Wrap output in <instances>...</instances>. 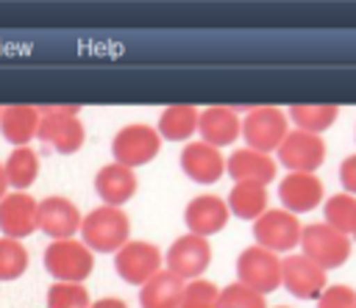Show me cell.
Returning a JSON list of instances; mask_svg holds the SVG:
<instances>
[{
    "label": "cell",
    "mask_w": 356,
    "mask_h": 308,
    "mask_svg": "<svg viewBox=\"0 0 356 308\" xmlns=\"http://www.w3.org/2000/svg\"><path fill=\"white\" fill-rule=\"evenodd\" d=\"M95 191L103 200V205L120 208V205H125L134 197V191H136V175H134V169H128V166H122L117 161L114 164H106L95 175Z\"/></svg>",
    "instance_id": "18"
},
{
    "label": "cell",
    "mask_w": 356,
    "mask_h": 308,
    "mask_svg": "<svg viewBox=\"0 0 356 308\" xmlns=\"http://www.w3.org/2000/svg\"><path fill=\"white\" fill-rule=\"evenodd\" d=\"M114 269L122 280L145 286L156 272H161V250L150 241H128L120 253H114Z\"/></svg>",
    "instance_id": "11"
},
{
    "label": "cell",
    "mask_w": 356,
    "mask_h": 308,
    "mask_svg": "<svg viewBox=\"0 0 356 308\" xmlns=\"http://www.w3.org/2000/svg\"><path fill=\"white\" fill-rule=\"evenodd\" d=\"M350 236H353V239H356V225H353V233H350Z\"/></svg>",
    "instance_id": "36"
},
{
    "label": "cell",
    "mask_w": 356,
    "mask_h": 308,
    "mask_svg": "<svg viewBox=\"0 0 356 308\" xmlns=\"http://www.w3.org/2000/svg\"><path fill=\"white\" fill-rule=\"evenodd\" d=\"M47 308H92L83 283H53L47 289Z\"/></svg>",
    "instance_id": "29"
},
{
    "label": "cell",
    "mask_w": 356,
    "mask_h": 308,
    "mask_svg": "<svg viewBox=\"0 0 356 308\" xmlns=\"http://www.w3.org/2000/svg\"><path fill=\"white\" fill-rule=\"evenodd\" d=\"M225 203H228L234 216L256 222L267 211V189L261 183H234Z\"/></svg>",
    "instance_id": "24"
},
{
    "label": "cell",
    "mask_w": 356,
    "mask_h": 308,
    "mask_svg": "<svg viewBox=\"0 0 356 308\" xmlns=\"http://www.w3.org/2000/svg\"><path fill=\"white\" fill-rule=\"evenodd\" d=\"M339 183H342V189H345L348 194L356 197V153L348 155V158L339 164Z\"/></svg>",
    "instance_id": "33"
},
{
    "label": "cell",
    "mask_w": 356,
    "mask_h": 308,
    "mask_svg": "<svg viewBox=\"0 0 356 308\" xmlns=\"http://www.w3.org/2000/svg\"><path fill=\"white\" fill-rule=\"evenodd\" d=\"M181 308H220V289L211 280H189L184 286Z\"/></svg>",
    "instance_id": "30"
},
{
    "label": "cell",
    "mask_w": 356,
    "mask_h": 308,
    "mask_svg": "<svg viewBox=\"0 0 356 308\" xmlns=\"http://www.w3.org/2000/svg\"><path fill=\"white\" fill-rule=\"evenodd\" d=\"M44 269L56 277V283H81L92 275L95 255L78 239L50 241L44 247Z\"/></svg>",
    "instance_id": "3"
},
{
    "label": "cell",
    "mask_w": 356,
    "mask_h": 308,
    "mask_svg": "<svg viewBox=\"0 0 356 308\" xmlns=\"http://www.w3.org/2000/svg\"><path fill=\"white\" fill-rule=\"evenodd\" d=\"M28 269V250L17 239L0 236V280H17Z\"/></svg>",
    "instance_id": "28"
},
{
    "label": "cell",
    "mask_w": 356,
    "mask_h": 308,
    "mask_svg": "<svg viewBox=\"0 0 356 308\" xmlns=\"http://www.w3.org/2000/svg\"><path fill=\"white\" fill-rule=\"evenodd\" d=\"M278 308H289V305H278Z\"/></svg>",
    "instance_id": "37"
},
{
    "label": "cell",
    "mask_w": 356,
    "mask_h": 308,
    "mask_svg": "<svg viewBox=\"0 0 356 308\" xmlns=\"http://www.w3.org/2000/svg\"><path fill=\"white\" fill-rule=\"evenodd\" d=\"M3 166H6L8 186L14 189H28L39 178V155L33 153V147H14Z\"/></svg>",
    "instance_id": "26"
},
{
    "label": "cell",
    "mask_w": 356,
    "mask_h": 308,
    "mask_svg": "<svg viewBox=\"0 0 356 308\" xmlns=\"http://www.w3.org/2000/svg\"><path fill=\"white\" fill-rule=\"evenodd\" d=\"M323 180L309 172H289L278 183V197L289 214H303L312 211L323 203Z\"/></svg>",
    "instance_id": "17"
},
{
    "label": "cell",
    "mask_w": 356,
    "mask_h": 308,
    "mask_svg": "<svg viewBox=\"0 0 356 308\" xmlns=\"http://www.w3.org/2000/svg\"><path fill=\"white\" fill-rule=\"evenodd\" d=\"M281 286L300 300H320L325 286V269L306 255H286L281 261Z\"/></svg>",
    "instance_id": "12"
},
{
    "label": "cell",
    "mask_w": 356,
    "mask_h": 308,
    "mask_svg": "<svg viewBox=\"0 0 356 308\" xmlns=\"http://www.w3.org/2000/svg\"><path fill=\"white\" fill-rule=\"evenodd\" d=\"M236 277L253 291L270 294L281 286V258L259 244H250L236 258Z\"/></svg>",
    "instance_id": "7"
},
{
    "label": "cell",
    "mask_w": 356,
    "mask_h": 308,
    "mask_svg": "<svg viewBox=\"0 0 356 308\" xmlns=\"http://www.w3.org/2000/svg\"><path fill=\"white\" fill-rule=\"evenodd\" d=\"M209 264H211V244L203 236L195 233L178 236L167 250V269L181 280H197Z\"/></svg>",
    "instance_id": "9"
},
{
    "label": "cell",
    "mask_w": 356,
    "mask_h": 308,
    "mask_svg": "<svg viewBox=\"0 0 356 308\" xmlns=\"http://www.w3.org/2000/svg\"><path fill=\"white\" fill-rule=\"evenodd\" d=\"M325 225H331L334 230L350 236L353 225H356V197L342 191L325 200Z\"/></svg>",
    "instance_id": "27"
},
{
    "label": "cell",
    "mask_w": 356,
    "mask_h": 308,
    "mask_svg": "<svg viewBox=\"0 0 356 308\" xmlns=\"http://www.w3.org/2000/svg\"><path fill=\"white\" fill-rule=\"evenodd\" d=\"M200 125V111L195 105H170L159 117V136L167 142H186Z\"/></svg>",
    "instance_id": "23"
},
{
    "label": "cell",
    "mask_w": 356,
    "mask_h": 308,
    "mask_svg": "<svg viewBox=\"0 0 356 308\" xmlns=\"http://www.w3.org/2000/svg\"><path fill=\"white\" fill-rule=\"evenodd\" d=\"M39 139L47 142L56 153L72 155L83 147L86 130L83 122L78 119V105H44L39 108Z\"/></svg>",
    "instance_id": "2"
},
{
    "label": "cell",
    "mask_w": 356,
    "mask_h": 308,
    "mask_svg": "<svg viewBox=\"0 0 356 308\" xmlns=\"http://www.w3.org/2000/svg\"><path fill=\"white\" fill-rule=\"evenodd\" d=\"M83 216L78 211V205L67 197H44L39 203V230L47 233L53 241L61 239H72L81 228Z\"/></svg>",
    "instance_id": "14"
},
{
    "label": "cell",
    "mask_w": 356,
    "mask_h": 308,
    "mask_svg": "<svg viewBox=\"0 0 356 308\" xmlns=\"http://www.w3.org/2000/svg\"><path fill=\"white\" fill-rule=\"evenodd\" d=\"M286 133H289L286 114L275 105H256L242 119V136H245L248 147L256 153H264V155L278 150L281 142L286 139Z\"/></svg>",
    "instance_id": "5"
},
{
    "label": "cell",
    "mask_w": 356,
    "mask_h": 308,
    "mask_svg": "<svg viewBox=\"0 0 356 308\" xmlns=\"http://www.w3.org/2000/svg\"><path fill=\"white\" fill-rule=\"evenodd\" d=\"M200 136L206 144L211 147H225V144H234L236 136L242 133V119L236 117L234 108H225V105H211V108H203L200 111V125H197Z\"/></svg>",
    "instance_id": "19"
},
{
    "label": "cell",
    "mask_w": 356,
    "mask_h": 308,
    "mask_svg": "<svg viewBox=\"0 0 356 308\" xmlns=\"http://www.w3.org/2000/svg\"><path fill=\"white\" fill-rule=\"evenodd\" d=\"M184 286L186 283L178 275H172L170 269H161L139 289V305L142 308H181Z\"/></svg>",
    "instance_id": "21"
},
{
    "label": "cell",
    "mask_w": 356,
    "mask_h": 308,
    "mask_svg": "<svg viewBox=\"0 0 356 308\" xmlns=\"http://www.w3.org/2000/svg\"><path fill=\"white\" fill-rule=\"evenodd\" d=\"M39 108L33 105H8L3 108L0 117V133L6 142L17 144V147H28V142L39 133Z\"/></svg>",
    "instance_id": "22"
},
{
    "label": "cell",
    "mask_w": 356,
    "mask_h": 308,
    "mask_svg": "<svg viewBox=\"0 0 356 308\" xmlns=\"http://www.w3.org/2000/svg\"><path fill=\"white\" fill-rule=\"evenodd\" d=\"M228 216H231V208L217 194H200V197L189 200L186 208H184V222H186L189 233L203 236V239L217 233V230H222Z\"/></svg>",
    "instance_id": "15"
},
{
    "label": "cell",
    "mask_w": 356,
    "mask_h": 308,
    "mask_svg": "<svg viewBox=\"0 0 356 308\" xmlns=\"http://www.w3.org/2000/svg\"><path fill=\"white\" fill-rule=\"evenodd\" d=\"M0 117H3V108H0Z\"/></svg>",
    "instance_id": "38"
},
{
    "label": "cell",
    "mask_w": 356,
    "mask_h": 308,
    "mask_svg": "<svg viewBox=\"0 0 356 308\" xmlns=\"http://www.w3.org/2000/svg\"><path fill=\"white\" fill-rule=\"evenodd\" d=\"M39 228V203L25 191H11L0 200V233L6 239H25Z\"/></svg>",
    "instance_id": "13"
},
{
    "label": "cell",
    "mask_w": 356,
    "mask_h": 308,
    "mask_svg": "<svg viewBox=\"0 0 356 308\" xmlns=\"http://www.w3.org/2000/svg\"><path fill=\"white\" fill-rule=\"evenodd\" d=\"M300 247H303V255L312 258L325 272L342 266L350 258V236L334 230L325 222L306 225L303 236H300Z\"/></svg>",
    "instance_id": "4"
},
{
    "label": "cell",
    "mask_w": 356,
    "mask_h": 308,
    "mask_svg": "<svg viewBox=\"0 0 356 308\" xmlns=\"http://www.w3.org/2000/svg\"><path fill=\"white\" fill-rule=\"evenodd\" d=\"M81 236L83 244L95 253H120L131 239V222L122 208L100 205L89 211L81 222Z\"/></svg>",
    "instance_id": "1"
},
{
    "label": "cell",
    "mask_w": 356,
    "mask_h": 308,
    "mask_svg": "<svg viewBox=\"0 0 356 308\" xmlns=\"http://www.w3.org/2000/svg\"><path fill=\"white\" fill-rule=\"evenodd\" d=\"M317 308H356V291L350 286H328L320 294Z\"/></svg>",
    "instance_id": "32"
},
{
    "label": "cell",
    "mask_w": 356,
    "mask_h": 308,
    "mask_svg": "<svg viewBox=\"0 0 356 308\" xmlns=\"http://www.w3.org/2000/svg\"><path fill=\"white\" fill-rule=\"evenodd\" d=\"M159 150H161L159 130L150 128V125H142V122H134V125L120 128L114 133V139H111V155H114V161L122 164V166H128V169L153 161Z\"/></svg>",
    "instance_id": "6"
},
{
    "label": "cell",
    "mask_w": 356,
    "mask_h": 308,
    "mask_svg": "<svg viewBox=\"0 0 356 308\" xmlns=\"http://www.w3.org/2000/svg\"><path fill=\"white\" fill-rule=\"evenodd\" d=\"M181 169L189 180L195 183H217L225 172V158L220 155L217 147L206 144V142H189L181 150Z\"/></svg>",
    "instance_id": "16"
},
{
    "label": "cell",
    "mask_w": 356,
    "mask_h": 308,
    "mask_svg": "<svg viewBox=\"0 0 356 308\" xmlns=\"http://www.w3.org/2000/svg\"><path fill=\"white\" fill-rule=\"evenodd\" d=\"M225 172L236 183H261V186H267L270 180H275V161L264 153L242 147V150L231 153V158L225 161Z\"/></svg>",
    "instance_id": "20"
},
{
    "label": "cell",
    "mask_w": 356,
    "mask_h": 308,
    "mask_svg": "<svg viewBox=\"0 0 356 308\" xmlns=\"http://www.w3.org/2000/svg\"><path fill=\"white\" fill-rule=\"evenodd\" d=\"M92 308H128V305H125V300H120V297H103V300L92 302Z\"/></svg>",
    "instance_id": "34"
},
{
    "label": "cell",
    "mask_w": 356,
    "mask_h": 308,
    "mask_svg": "<svg viewBox=\"0 0 356 308\" xmlns=\"http://www.w3.org/2000/svg\"><path fill=\"white\" fill-rule=\"evenodd\" d=\"M339 117V108L337 105H328V103H320V105H312V103H300V105H292L289 108V119L295 122V130H306V133H325Z\"/></svg>",
    "instance_id": "25"
},
{
    "label": "cell",
    "mask_w": 356,
    "mask_h": 308,
    "mask_svg": "<svg viewBox=\"0 0 356 308\" xmlns=\"http://www.w3.org/2000/svg\"><path fill=\"white\" fill-rule=\"evenodd\" d=\"M253 236H256L259 247L278 255V253H286L300 244L303 228H300L298 216L289 214L286 208H270L253 222Z\"/></svg>",
    "instance_id": "8"
},
{
    "label": "cell",
    "mask_w": 356,
    "mask_h": 308,
    "mask_svg": "<svg viewBox=\"0 0 356 308\" xmlns=\"http://www.w3.org/2000/svg\"><path fill=\"white\" fill-rule=\"evenodd\" d=\"M8 194V178H6V166L0 164V200Z\"/></svg>",
    "instance_id": "35"
},
{
    "label": "cell",
    "mask_w": 356,
    "mask_h": 308,
    "mask_svg": "<svg viewBox=\"0 0 356 308\" xmlns=\"http://www.w3.org/2000/svg\"><path fill=\"white\" fill-rule=\"evenodd\" d=\"M278 161L289 172L314 175V169H320L325 161V142H323V136H314L306 130H289L278 147Z\"/></svg>",
    "instance_id": "10"
},
{
    "label": "cell",
    "mask_w": 356,
    "mask_h": 308,
    "mask_svg": "<svg viewBox=\"0 0 356 308\" xmlns=\"http://www.w3.org/2000/svg\"><path fill=\"white\" fill-rule=\"evenodd\" d=\"M220 308H267V302H264V294L234 280L225 289H220Z\"/></svg>",
    "instance_id": "31"
}]
</instances>
